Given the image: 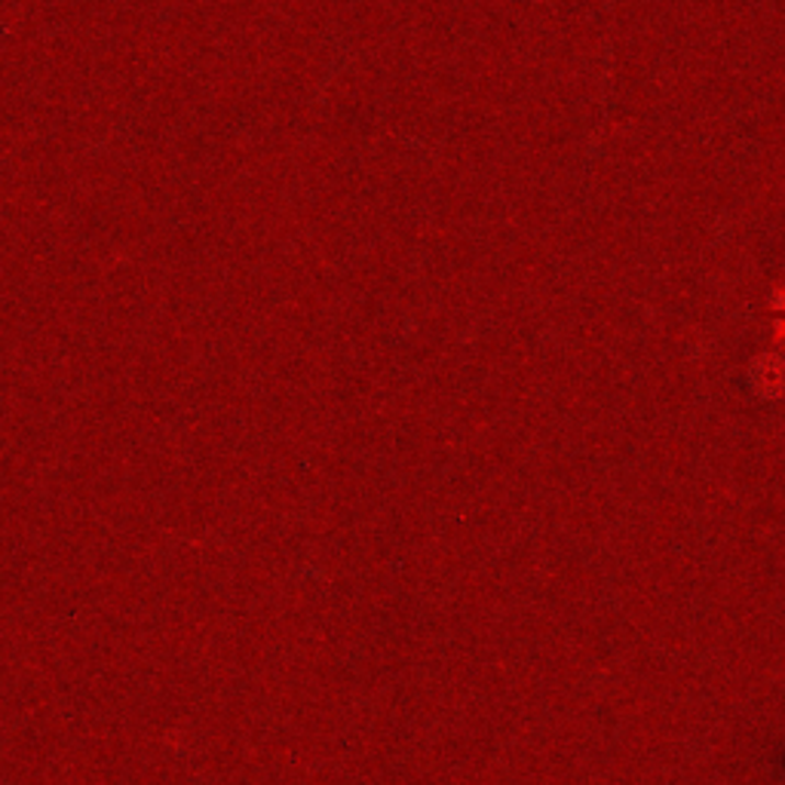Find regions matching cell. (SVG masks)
Returning <instances> with one entry per match:
<instances>
[{"mask_svg": "<svg viewBox=\"0 0 785 785\" xmlns=\"http://www.w3.org/2000/svg\"><path fill=\"white\" fill-rule=\"evenodd\" d=\"M749 384L764 399H783L785 396V360L783 356H758L749 368Z\"/></svg>", "mask_w": 785, "mask_h": 785, "instance_id": "6da1fadb", "label": "cell"}]
</instances>
